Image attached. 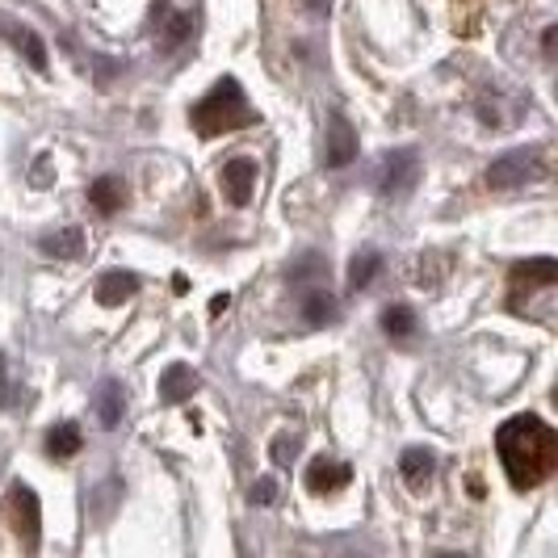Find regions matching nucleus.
Segmentation results:
<instances>
[{
  "mask_svg": "<svg viewBox=\"0 0 558 558\" xmlns=\"http://www.w3.org/2000/svg\"><path fill=\"white\" fill-rule=\"evenodd\" d=\"M496 453H500L508 483L517 492H533L555 475L558 437L542 416H512L504 420L500 433H496Z\"/></svg>",
  "mask_w": 558,
  "mask_h": 558,
  "instance_id": "obj_1",
  "label": "nucleus"
},
{
  "mask_svg": "<svg viewBox=\"0 0 558 558\" xmlns=\"http://www.w3.org/2000/svg\"><path fill=\"white\" fill-rule=\"evenodd\" d=\"M190 122H194V131L202 140H215V135H227V131H244V126L260 122V118H256V110L248 106L240 81L227 76V81L215 84L194 110H190Z\"/></svg>",
  "mask_w": 558,
  "mask_h": 558,
  "instance_id": "obj_2",
  "label": "nucleus"
},
{
  "mask_svg": "<svg viewBox=\"0 0 558 558\" xmlns=\"http://www.w3.org/2000/svg\"><path fill=\"white\" fill-rule=\"evenodd\" d=\"M550 177V156L546 147H517V151H504L487 168V185L492 190H521L533 181H546Z\"/></svg>",
  "mask_w": 558,
  "mask_h": 558,
  "instance_id": "obj_3",
  "label": "nucleus"
},
{
  "mask_svg": "<svg viewBox=\"0 0 558 558\" xmlns=\"http://www.w3.org/2000/svg\"><path fill=\"white\" fill-rule=\"evenodd\" d=\"M4 521L13 525V533L22 537L26 550H38V537H43V504L34 496V487L26 483H13L9 496H4Z\"/></svg>",
  "mask_w": 558,
  "mask_h": 558,
  "instance_id": "obj_4",
  "label": "nucleus"
},
{
  "mask_svg": "<svg viewBox=\"0 0 558 558\" xmlns=\"http://www.w3.org/2000/svg\"><path fill=\"white\" fill-rule=\"evenodd\" d=\"M420 181V160L416 151H391L383 160V172H378V190L387 197H403L412 185Z\"/></svg>",
  "mask_w": 558,
  "mask_h": 558,
  "instance_id": "obj_5",
  "label": "nucleus"
},
{
  "mask_svg": "<svg viewBox=\"0 0 558 558\" xmlns=\"http://www.w3.org/2000/svg\"><path fill=\"white\" fill-rule=\"evenodd\" d=\"M219 185L231 206H248L252 190H256V160L248 156H231L223 168H219Z\"/></svg>",
  "mask_w": 558,
  "mask_h": 558,
  "instance_id": "obj_6",
  "label": "nucleus"
},
{
  "mask_svg": "<svg viewBox=\"0 0 558 558\" xmlns=\"http://www.w3.org/2000/svg\"><path fill=\"white\" fill-rule=\"evenodd\" d=\"M558 281L555 256H533L525 265H512V290H525V294H550Z\"/></svg>",
  "mask_w": 558,
  "mask_h": 558,
  "instance_id": "obj_7",
  "label": "nucleus"
},
{
  "mask_svg": "<svg viewBox=\"0 0 558 558\" xmlns=\"http://www.w3.org/2000/svg\"><path fill=\"white\" fill-rule=\"evenodd\" d=\"M0 38H4L13 51H22L34 72H47V43L29 26H17L13 17H0Z\"/></svg>",
  "mask_w": 558,
  "mask_h": 558,
  "instance_id": "obj_8",
  "label": "nucleus"
},
{
  "mask_svg": "<svg viewBox=\"0 0 558 558\" xmlns=\"http://www.w3.org/2000/svg\"><path fill=\"white\" fill-rule=\"evenodd\" d=\"M190 26H194L190 13L172 9V4H165V0L151 9V29H156V43H160V47H181V43L190 38Z\"/></svg>",
  "mask_w": 558,
  "mask_h": 558,
  "instance_id": "obj_9",
  "label": "nucleus"
},
{
  "mask_svg": "<svg viewBox=\"0 0 558 558\" xmlns=\"http://www.w3.org/2000/svg\"><path fill=\"white\" fill-rule=\"evenodd\" d=\"M349 478H353V466L340 462V458H315L307 466V487L315 496H328V492L349 487Z\"/></svg>",
  "mask_w": 558,
  "mask_h": 558,
  "instance_id": "obj_10",
  "label": "nucleus"
},
{
  "mask_svg": "<svg viewBox=\"0 0 558 558\" xmlns=\"http://www.w3.org/2000/svg\"><path fill=\"white\" fill-rule=\"evenodd\" d=\"M353 156H357V135H353L344 113H332V122H328V165L344 168Z\"/></svg>",
  "mask_w": 558,
  "mask_h": 558,
  "instance_id": "obj_11",
  "label": "nucleus"
},
{
  "mask_svg": "<svg viewBox=\"0 0 558 558\" xmlns=\"http://www.w3.org/2000/svg\"><path fill=\"white\" fill-rule=\"evenodd\" d=\"M433 471H437L433 449H424V446L403 449V458H399V475H403V483H408V487H424V483L433 478Z\"/></svg>",
  "mask_w": 558,
  "mask_h": 558,
  "instance_id": "obj_12",
  "label": "nucleus"
},
{
  "mask_svg": "<svg viewBox=\"0 0 558 558\" xmlns=\"http://www.w3.org/2000/svg\"><path fill=\"white\" fill-rule=\"evenodd\" d=\"M197 387V374L190 369L185 362H172L160 374V395H165V403H185Z\"/></svg>",
  "mask_w": 558,
  "mask_h": 558,
  "instance_id": "obj_13",
  "label": "nucleus"
},
{
  "mask_svg": "<svg viewBox=\"0 0 558 558\" xmlns=\"http://www.w3.org/2000/svg\"><path fill=\"white\" fill-rule=\"evenodd\" d=\"M135 290H140V278H135V274L113 269V274H106V278L97 281V303H101V307H118V303L135 299Z\"/></svg>",
  "mask_w": 558,
  "mask_h": 558,
  "instance_id": "obj_14",
  "label": "nucleus"
},
{
  "mask_svg": "<svg viewBox=\"0 0 558 558\" xmlns=\"http://www.w3.org/2000/svg\"><path fill=\"white\" fill-rule=\"evenodd\" d=\"M38 248L47 252V256H59V260H76L84 252V231L81 227H59V231L38 240Z\"/></svg>",
  "mask_w": 558,
  "mask_h": 558,
  "instance_id": "obj_15",
  "label": "nucleus"
},
{
  "mask_svg": "<svg viewBox=\"0 0 558 558\" xmlns=\"http://www.w3.org/2000/svg\"><path fill=\"white\" fill-rule=\"evenodd\" d=\"M88 202H93L97 215H118V210L126 206V185H122L118 177H101V181L88 190Z\"/></svg>",
  "mask_w": 558,
  "mask_h": 558,
  "instance_id": "obj_16",
  "label": "nucleus"
},
{
  "mask_svg": "<svg viewBox=\"0 0 558 558\" xmlns=\"http://www.w3.org/2000/svg\"><path fill=\"white\" fill-rule=\"evenodd\" d=\"M84 446L81 428L72 424V420H63V424H56L51 433H47V453L56 458V462H68V458H76Z\"/></svg>",
  "mask_w": 558,
  "mask_h": 558,
  "instance_id": "obj_17",
  "label": "nucleus"
},
{
  "mask_svg": "<svg viewBox=\"0 0 558 558\" xmlns=\"http://www.w3.org/2000/svg\"><path fill=\"white\" fill-rule=\"evenodd\" d=\"M303 319H307V324H332L336 319L332 290H324V286H307V290H303Z\"/></svg>",
  "mask_w": 558,
  "mask_h": 558,
  "instance_id": "obj_18",
  "label": "nucleus"
},
{
  "mask_svg": "<svg viewBox=\"0 0 558 558\" xmlns=\"http://www.w3.org/2000/svg\"><path fill=\"white\" fill-rule=\"evenodd\" d=\"M122 412H126V395L118 383H101V391H97V416L106 428H118L122 424Z\"/></svg>",
  "mask_w": 558,
  "mask_h": 558,
  "instance_id": "obj_19",
  "label": "nucleus"
},
{
  "mask_svg": "<svg viewBox=\"0 0 558 558\" xmlns=\"http://www.w3.org/2000/svg\"><path fill=\"white\" fill-rule=\"evenodd\" d=\"M378 269H383V256L374 248H365L353 256V265H349V290H365L369 281L378 278Z\"/></svg>",
  "mask_w": 558,
  "mask_h": 558,
  "instance_id": "obj_20",
  "label": "nucleus"
},
{
  "mask_svg": "<svg viewBox=\"0 0 558 558\" xmlns=\"http://www.w3.org/2000/svg\"><path fill=\"white\" fill-rule=\"evenodd\" d=\"M383 332L395 336V340H408V336L416 332V311L403 307V303L387 307V311H383Z\"/></svg>",
  "mask_w": 558,
  "mask_h": 558,
  "instance_id": "obj_21",
  "label": "nucleus"
},
{
  "mask_svg": "<svg viewBox=\"0 0 558 558\" xmlns=\"http://www.w3.org/2000/svg\"><path fill=\"white\" fill-rule=\"evenodd\" d=\"M17 403V383L9 378V357L0 353V408H13Z\"/></svg>",
  "mask_w": 558,
  "mask_h": 558,
  "instance_id": "obj_22",
  "label": "nucleus"
},
{
  "mask_svg": "<svg viewBox=\"0 0 558 558\" xmlns=\"http://www.w3.org/2000/svg\"><path fill=\"white\" fill-rule=\"evenodd\" d=\"M252 504H278V478H256L252 483Z\"/></svg>",
  "mask_w": 558,
  "mask_h": 558,
  "instance_id": "obj_23",
  "label": "nucleus"
},
{
  "mask_svg": "<svg viewBox=\"0 0 558 558\" xmlns=\"http://www.w3.org/2000/svg\"><path fill=\"white\" fill-rule=\"evenodd\" d=\"M294 453H299V433H281L278 441H274V462H281V466H286Z\"/></svg>",
  "mask_w": 558,
  "mask_h": 558,
  "instance_id": "obj_24",
  "label": "nucleus"
},
{
  "mask_svg": "<svg viewBox=\"0 0 558 558\" xmlns=\"http://www.w3.org/2000/svg\"><path fill=\"white\" fill-rule=\"evenodd\" d=\"M227 307H231V299H227V294H219V299L210 303V311H215V315H219V311H227Z\"/></svg>",
  "mask_w": 558,
  "mask_h": 558,
  "instance_id": "obj_25",
  "label": "nucleus"
},
{
  "mask_svg": "<svg viewBox=\"0 0 558 558\" xmlns=\"http://www.w3.org/2000/svg\"><path fill=\"white\" fill-rule=\"evenodd\" d=\"M307 9L311 13H324V9H328V0H307Z\"/></svg>",
  "mask_w": 558,
  "mask_h": 558,
  "instance_id": "obj_26",
  "label": "nucleus"
}]
</instances>
